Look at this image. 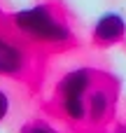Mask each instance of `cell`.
<instances>
[{
  "label": "cell",
  "mask_w": 126,
  "mask_h": 133,
  "mask_svg": "<svg viewBox=\"0 0 126 133\" xmlns=\"http://www.w3.org/2000/svg\"><path fill=\"white\" fill-rule=\"evenodd\" d=\"M12 26L26 40L47 42V44H63L72 37L68 23L61 21L54 14L51 5H47V2H37V5H30V7H23L19 12H14L12 14Z\"/></svg>",
  "instance_id": "cell-1"
},
{
  "label": "cell",
  "mask_w": 126,
  "mask_h": 133,
  "mask_svg": "<svg viewBox=\"0 0 126 133\" xmlns=\"http://www.w3.org/2000/svg\"><path fill=\"white\" fill-rule=\"evenodd\" d=\"M94 89V70L75 68L58 82V108L70 122H87V96Z\"/></svg>",
  "instance_id": "cell-2"
},
{
  "label": "cell",
  "mask_w": 126,
  "mask_h": 133,
  "mask_svg": "<svg viewBox=\"0 0 126 133\" xmlns=\"http://www.w3.org/2000/svg\"><path fill=\"white\" fill-rule=\"evenodd\" d=\"M126 35V19L117 12H105L94 23V40L101 44H115L124 40Z\"/></svg>",
  "instance_id": "cell-3"
},
{
  "label": "cell",
  "mask_w": 126,
  "mask_h": 133,
  "mask_svg": "<svg viewBox=\"0 0 126 133\" xmlns=\"http://www.w3.org/2000/svg\"><path fill=\"white\" fill-rule=\"evenodd\" d=\"M28 68V56L26 51L12 42L9 37L0 35V75L5 77H16Z\"/></svg>",
  "instance_id": "cell-4"
},
{
  "label": "cell",
  "mask_w": 126,
  "mask_h": 133,
  "mask_svg": "<svg viewBox=\"0 0 126 133\" xmlns=\"http://www.w3.org/2000/svg\"><path fill=\"white\" fill-rule=\"evenodd\" d=\"M112 108V96L105 89H91L87 96V122L89 124H101L110 115Z\"/></svg>",
  "instance_id": "cell-5"
},
{
  "label": "cell",
  "mask_w": 126,
  "mask_h": 133,
  "mask_svg": "<svg viewBox=\"0 0 126 133\" xmlns=\"http://www.w3.org/2000/svg\"><path fill=\"white\" fill-rule=\"evenodd\" d=\"M21 133H56V131L47 124H28V126H23Z\"/></svg>",
  "instance_id": "cell-6"
},
{
  "label": "cell",
  "mask_w": 126,
  "mask_h": 133,
  "mask_svg": "<svg viewBox=\"0 0 126 133\" xmlns=\"http://www.w3.org/2000/svg\"><path fill=\"white\" fill-rule=\"evenodd\" d=\"M7 112H9V96L0 89V122L7 117Z\"/></svg>",
  "instance_id": "cell-7"
},
{
  "label": "cell",
  "mask_w": 126,
  "mask_h": 133,
  "mask_svg": "<svg viewBox=\"0 0 126 133\" xmlns=\"http://www.w3.org/2000/svg\"><path fill=\"white\" fill-rule=\"evenodd\" d=\"M115 133H126V129H119V131H115Z\"/></svg>",
  "instance_id": "cell-8"
}]
</instances>
